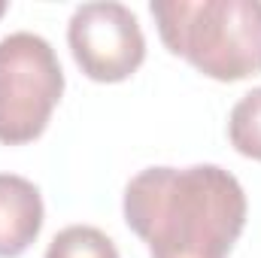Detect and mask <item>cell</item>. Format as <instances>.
I'll return each mask as SVG.
<instances>
[{"label":"cell","instance_id":"6da1fadb","mask_svg":"<svg viewBox=\"0 0 261 258\" xmlns=\"http://www.w3.org/2000/svg\"><path fill=\"white\" fill-rule=\"evenodd\" d=\"M125 222L149 258H228L246 228V192L219 164L146 167L125 186Z\"/></svg>","mask_w":261,"mask_h":258},{"label":"cell","instance_id":"8992f818","mask_svg":"<svg viewBox=\"0 0 261 258\" xmlns=\"http://www.w3.org/2000/svg\"><path fill=\"white\" fill-rule=\"evenodd\" d=\"M228 140L243 158L261 161V85L234 104L228 116Z\"/></svg>","mask_w":261,"mask_h":258},{"label":"cell","instance_id":"3957f363","mask_svg":"<svg viewBox=\"0 0 261 258\" xmlns=\"http://www.w3.org/2000/svg\"><path fill=\"white\" fill-rule=\"evenodd\" d=\"M64 94V70L49 40L15 31L0 40V143L37 140Z\"/></svg>","mask_w":261,"mask_h":258},{"label":"cell","instance_id":"ba28073f","mask_svg":"<svg viewBox=\"0 0 261 258\" xmlns=\"http://www.w3.org/2000/svg\"><path fill=\"white\" fill-rule=\"evenodd\" d=\"M6 9H9V3H6V0H0V18H3V12H6Z\"/></svg>","mask_w":261,"mask_h":258},{"label":"cell","instance_id":"52a82bcc","mask_svg":"<svg viewBox=\"0 0 261 258\" xmlns=\"http://www.w3.org/2000/svg\"><path fill=\"white\" fill-rule=\"evenodd\" d=\"M46 258H122L116 243L94 225H70L58 231L46 249Z\"/></svg>","mask_w":261,"mask_h":258},{"label":"cell","instance_id":"7a4b0ae2","mask_svg":"<svg viewBox=\"0 0 261 258\" xmlns=\"http://www.w3.org/2000/svg\"><path fill=\"white\" fill-rule=\"evenodd\" d=\"M170 55L219 82L261 73V0H152Z\"/></svg>","mask_w":261,"mask_h":258},{"label":"cell","instance_id":"5b68a950","mask_svg":"<svg viewBox=\"0 0 261 258\" xmlns=\"http://www.w3.org/2000/svg\"><path fill=\"white\" fill-rule=\"evenodd\" d=\"M43 194L15 173H0V258H18L43 231Z\"/></svg>","mask_w":261,"mask_h":258},{"label":"cell","instance_id":"277c9868","mask_svg":"<svg viewBox=\"0 0 261 258\" xmlns=\"http://www.w3.org/2000/svg\"><path fill=\"white\" fill-rule=\"evenodd\" d=\"M73 61L94 82H125L146 58V37L125 3L94 0L73 9L67 24Z\"/></svg>","mask_w":261,"mask_h":258}]
</instances>
